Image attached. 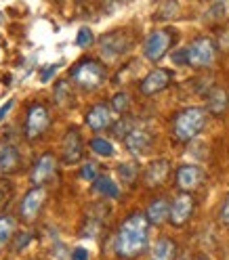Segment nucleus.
Masks as SVG:
<instances>
[{
    "instance_id": "f257e3e1",
    "label": "nucleus",
    "mask_w": 229,
    "mask_h": 260,
    "mask_svg": "<svg viewBox=\"0 0 229 260\" xmlns=\"http://www.w3.org/2000/svg\"><path fill=\"white\" fill-rule=\"evenodd\" d=\"M150 220L141 212H133L128 214L113 239V252L122 260H133L137 256H141L143 252H147L150 246Z\"/></svg>"
},
{
    "instance_id": "f03ea898",
    "label": "nucleus",
    "mask_w": 229,
    "mask_h": 260,
    "mask_svg": "<svg viewBox=\"0 0 229 260\" xmlns=\"http://www.w3.org/2000/svg\"><path fill=\"white\" fill-rule=\"evenodd\" d=\"M208 111L206 107H185L173 118V137L179 143H189L206 128Z\"/></svg>"
},
{
    "instance_id": "7ed1b4c3",
    "label": "nucleus",
    "mask_w": 229,
    "mask_h": 260,
    "mask_svg": "<svg viewBox=\"0 0 229 260\" xmlns=\"http://www.w3.org/2000/svg\"><path fill=\"white\" fill-rule=\"evenodd\" d=\"M70 78L72 82L84 92H93L97 90L107 78V72H105V65L97 59H82L78 61L72 72H70Z\"/></svg>"
},
{
    "instance_id": "20e7f679",
    "label": "nucleus",
    "mask_w": 229,
    "mask_h": 260,
    "mask_svg": "<svg viewBox=\"0 0 229 260\" xmlns=\"http://www.w3.org/2000/svg\"><path fill=\"white\" fill-rule=\"evenodd\" d=\"M219 55V46L210 36H198L189 42V46L185 48V57H187V65L193 70H206L210 65H215Z\"/></svg>"
},
{
    "instance_id": "39448f33",
    "label": "nucleus",
    "mask_w": 229,
    "mask_h": 260,
    "mask_svg": "<svg viewBox=\"0 0 229 260\" xmlns=\"http://www.w3.org/2000/svg\"><path fill=\"white\" fill-rule=\"evenodd\" d=\"M177 42V31L173 29H156L143 42V55L147 61L152 63H160L168 55V51Z\"/></svg>"
},
{
    "instance_id": "423d86ee",
    "label": "nucleus",
    "mask_w": 229,
    "mask_h": 260,
    "mask_svg": "<svg viewBox=\"0 0 229 260\" xmlns=\"http://www.w3.org/2000/svg\"><path fill=\"white\" fill-rule=\"evenodd\" d=\"M51 126V113H48L46 105L42 103H32L25 116V126H23V135L27 141H36L40 139L46 128Z\"/></svg>"
},
{
    "instance_id": "0eeeda50",
    "label": "nucleus",
    "mask_w": 229,
    "mask_h": 260,
    "mask_svg": "<svg viewBox=\"0 0 229 260\" xmlns=\"http://www.w3.org/2000/svg\"><path fill=\"white\" fill-rule=\"evenodd\" d=\"M133 46V38L130 34H126L124 29H113L107 31L99 38V48H101V55L105 59H118L122 55H126Z\"/></svg>"
},
{
    "instance_id": "6e6552de",
    "label": "nucleus",
    "mask_w": 229,
    "mask_h": 260,
    "mask_svg": "<svg viewBox=\"0 0 229 260\" xmlns=\"http://www.w3.org/2000/svg\"><path fill=\"white\" fill-rule=\"evenodd\" d=\"M46 204V189L42 185H34L25 195L19 204V218L23 222H32L36 220L38 214L42 212V208Z\"/></svg>"
},
{
    "instance_id": "1a4fd4ad",
    "label": "nucleus",
    "mask_w": 229,
    "mask_h": 260,
    "mask_svg": "<svg viewBox=\"0 0 229 260\" xmlns=\"http://www.w3.org/2000/svg\"><path fill=\"white\" fill-rule=\"evenodd\" d=\"M84 155V145H82V137H80V130L76 126L68 128L63 141H61V159L63 164L74 166L78 164L80 159Z\"/></svg>"
},
{
    "instance_id": "9d476101",
    "label": "nucleus",
    "mask_w": 229,
    "mask_h": 260,
    "mask_svg": "<svg viewBox=\"0 0 229 260\" xmlns=\"http://www.w3.org/2000/svg\"><path fill=\"white\" fill-rule=\"evenodd\" d=\"M195 212V200L191 193H179L170 204V218L168 222L173 226H185Z\"/></svg>"
},
{
    "instance_id": "9b49d317",
    "label": "nucleus",
    "mask_w": 229,
    "mask_h": 260,
    "mask_svg": "<svg viewBox=\"0 0 229 260\" xmlns=\"http://www.w3.org/2000/svg\"><path fill=\"white\" fill-rule=\"evenodd\" d=\"M202 183H204V170L195 164H183L175 172V185L183 193H193L195 189L202 187Z\"/></svg>"
},
{
    "instance_id": "f8f14e48",
    "label": "nucleus",
    "mask_w": 229,
    "mask_h": 260,
    "mask_svg": "<svg viewBox=\"0 0 229 260\" xmlns=\"http://www.w3.org/2000/svg\"><path fill=\"white\" fill-rule=\"evenodd\" d=\"M170 84H173V72L164 68H156L139 82V92L145 96H154L162 90H166Z\"/></svg>"
},
{
    "instance_id": "ddd939ff",
    "label": "nucleus",
    "mask_w": 229,
    "mask_h": 260,
    "mask_svg": "<svg viewBox=\"0 0 229 260\" xmlns=\"http://www.w3.org/2000/svg\"><path fill=\"white\" fill-rule=\"evenodd\" d=\"M84 122L91 130H95V133H101V130H107L113 126V122H116V118H113V109L105 103H97L93 105L87 116H84Z\"/></svg>"
},
{
    "instance_id": "4468645a",
    "label": "nucleus",
    "mask_w": 229,
    "mask_h": 260,
    "mask_svg": "<svg viewBox=\"0 0 229 260\" xmlns=\"http://www.w3.org/2000/svg\"><path fill=\"white\" fill-rule=\"evenodd\" d=\"M122 141H124V147L133 155H145V153H150L154 145V135L145 128H133Z\"/></svg>"
},
{
    "instance_id": "2eb2a0df",
    "label": "nucleus",
    "mask_w": 229,
    "mask_h": 260,
    "mask_svg": "<svg viewBox=\"0 0 229 260\" xmlns=\"http://www.w3.org/2000/svg\"><path fill=\"white\" fill-rule=\"evenodd\" d=\"M168 176H170V159L158 157V159H154L152 164L145 168V172H143V183H145V187L156 189V187L164 185Z\"/></svg>"
},
{
    "instance_id": "dca6fc26",
    "label": "nucleus",
    "mask_w": 229,
    "mask_h": 260,
    "mask_svg": "<svg viewBox=\"0 0 229 260\" xmlns=\"http://www.w3.org/2000/svg\"><path fill=\"white\" fill-rule=\"evenodd\" d=\"M57 170V159L53 153H42L38 159H36V164L32 166V172H30V181L34 183V185H44L48 178H53Z\"/></svg>"
},
{
    "instance_id": "f3484780",
    "label": "nucleus",
    "mask_w": 229,
    "mask_h": 260,
    "mask_svg": "<svg viewBox=\"0 0 229 260\" xmlns=\"http://www.w3.org/2000/svg\"><path fill=\"white\" fill-rule=\"evenodd\" d=\"M145 216H147V220H150V224H154V226H160V224L168 222V218H170V202L166 198L152 200L150 206H147V210H145Z\"/></svg>"
},
{
    "instance_id": "a211bd4d",
    "label": "nucleus",
    "mask_w": 229,
    "mask_h": 260,
    "mask_svg": "<svg viewBox=\"0 0 229 260\" xmlns=\"http://www.w3.org/2000/svg\"><path fill=\"white\" fill-rule=\"evenodd\" d=\"M227 109H229V92L221 86L212 88L206 96V111L210 116H221Z\"/></svg>"
},
{
    "instance_id": "6ab92c4d",
    "label": "nucleus",
    "mask_w": 229,
    "mask_h": 260,
    "mask_svg": "<svg viewBox=\"0 0 229 260\" xmlns=\"http://www.w3.org/2000/svg\"><path fill=\"white\" fill-rule=\"evenodd\" d=\"M21 168V155L15 145H5L3 157H0V174H13Z\"/></svg>"
},
{
    "instance_id": "aec40b11",
    "label": "nucleus",
    "mask_w": 229,
    "mask_h": 260,
    "mask_svg": "<svg viewBox=\"0 0 229 260\" xmlns=\"http://www.w3.org/2000/svg\"><path fill=\"white\" fill-rule=\"evenodd\" d=\"M175 258H177V243L168 237H160L154 243L150 260H175Z\"/></svg>"
},
{
    "instance_id": "412c9836",
    "label": "nucleus",
    "mask_w": 229,
    "mask_h": 260,
    "mask_svg": "<svg viewBox=\"0 0 229 260\" xmlns=\"http://www.w3.org/2000/svg\"><path fill=\"white\" fill-rule=\"evenodd\" d=\"M93 189L99 193V195H103V198H107V200H116L118 195H120V187L111 181L109 176H97V181L93 183Z\"/></svg>"
},
{
    "instance_id": "4be33fe9",
    "label": "nucleus",
    "mask_w": 229,
    "mask_h": 260,
    "mask_svg": "<svg viewBox=\"0 0 229 260\" xmlns=\"http://www.w3.org/2000/svg\"><path fill=\"white\" fill-rule=\"evenodd\" d=\"M15 237V218L9 214H0V250H5Z\"/></svg>"
},
{
    "instance_id": "5701e85b",
    "label": "nucleus",
    "mask_w": 229,
    "mask_h": 260,
    "mask_svg": "<svg viewBox=\"0 0 229 260\" xmlns=\"http://www.w3.org/2000/svg\"><path fill=\"white\" fill-rule=\"evenodd\" d=\"M118 176H120V181L124 185H133L137 181V176H139V166L135 164V161H124V164L118 166Z\"/></svg>"
},
{
    "instance_id": "b1692460",
    "label": "nucleus",
    "mask_w": 229,
    "mask_h": 260,
    "mask_svg": "<svg viewBox=\"0 0 229 260\" xmlns=\"http://www.w3.org/2000/svg\"><path fill=\"white\" fill-rule=\"evenodd\" d=\"M109 107L116 111V113H120V116H124V113H128V109H130V94L128 92H116L111 96V101H109Z\"/></svg>"
},
{
    "instance_id": "393cba45",
    "label": "nucleus",
    "mask_w": 229,
    "mask_h": 260,
    "mask_svg": "<svg viewBox=\"0 0 229 260\" xmlns=\"http://www.w3.org/2000/svg\"><path fill=\"white\" fill-rule=\"evenodd\" d=\"M91 151L101 155V157H111L113 155V145L107 141V139H101V137H95L91 141Z\"/></svg>"
},
{
    "instance_id": "a878e982",
    "label": "nucleus",
    "mask_w": 229,
    "mask_h": 260,
    "mask_svg": "<svg viewBox=\"0 0 229 260\" xmlns=\"http://www.w3.org/2000/svg\"><path fill=\"white\" fill-rule=\"evenodd\" d=\"M55 101H57L59 105L72 103V88H70V84L65 82V80H61V82L55 84Z\"/></svg>"
},
{
    "instance_id": "bb28decb",
    "label": "nucleus",
    "mask_w": 229,
    "mask_h": 260,
    "mask_svg": "<svg viewBox=\"0 0 229 260\" xmlns=\"http://www.w3.org/2000/svg\"><path fill=\"white\" fill-rule=\"evenodd\" d=\"M227 13H229V0H215L210 11H206V19H223Z\"/></svg>"
},
{
    "instance_id": "cd10ccee",
    "label": "nucleus",
    "mask_w": 229,
    "mask_h": 260,
    "mask_svg": "<svg viewBox=\"0 0 229 260\" xmlns=\"http://www.w3.org/2000/svg\"><path fill=\"white\" fill-rule=\"evenodd\" d=\"M97 176H99V166L95 161H84L82 168H80V178H84L89 183H95Z\"/></svg>"
},
{
    "instance_id": "c85d7f7f",
    "label": "nucleus",
    "mask_w": 229,
    "mask_h": 260,
    "mask_svg": "<svg viewBox=\"0 0 229 260\" xmlns=\"http://www.w3.org/2000/svg\"><path fill=\"white\" fill-rule=\"evenodd\" d=\"M135 126H133V122H130L128 118H120L118 122H113V126H111V130H113V135H116L118 139H124L130 130H133Z\"/></svg>"
},
{
    "instance_id": "c756f323",
    "label": "nucleus",
    "mask_w": 229,
    "mask_h": 260,
    "mask_svg": "<svg viewBox=\"0 0 229 260\" xmlns=\"http://www.w3.org/2000/svg\"><path fill=\"white\" fill-rule=\"evenodd\" d=\"M93 42H95V36H93L91 27H80V29H78V36H76V44H78L80 48H87V46H91Z\"/></svg>"
},
{
    "instance_id": "7c9ffc66",
    "label": "nucleus",
    "mask_w": 229,
    "mask_h": 260,
    "mask_svg": "<svg viewBox=\"0 0 229 260\" xmlns=\"http://www.w3.org/2000/svg\"><path fill=\"white\" fill-rule=\"evenodd\" d=\"M30 233H17L15 235V243H13V252H21L27 243H30Z\"/></svg>"
},
{
    "instance_id": "2f4dec72",
    "label": "nucleus",
    "mask_w": 229,
    "mask_h": 260,
    "mask_svg": "<svg viewBox=\"0 0 229 260\" xmlns=\"http://www.w3.org/2000/svg\"><path fill=\"white\" fill-rule=\"evenodd\" d=\"M219 222L225 224V226H229V195L223 200V204L219 208Z\"/></svg>"
},
{
    "instance_id": "473e14b6",
    "label": "nucleus",
    "mask_w": 229,
    "mask_h": 260,
    "mask_svg": "<svg viewBox=\"0 0 229 260\" xmlns=\"http://www.w3.org/2000/svg\"><path fill=\"white\" fill-rule=\"evenodd\" d=\"M57 68H59V63H55V65H46V68L42 70V74H40V82H48V80L55 76Z\"/></svg>"
},
{
    "instance_id": "72a5a7b5",
    "label": "nucleus",
    "mask_w": 229,
    "mask_h": 260,
    "mask_svg": "<svg viewBox=\"0 0 229 260\" xmlns=\"http://www.w3.org/2000/svg\"><path fill=\"white\" fill-rule=\"evenodd\" d=\"M72 260H89V250L87 248H74Z\"/></svg>"
},
{
    "instance_id": "f704fd0d",
    "label": "nucleus",
    "mask_w": 229,
    "mask_h": 260,
    "mask_svg": "<svg viewBox=\"0 0 229 260\" xmlns=\"http://www.w3.org/2000/svg\"><path fill=\"white\" fill-rule=\"evenodd\" d=\"M11 107H13V99H9V101L5 103V107H0V120H3V118L7 116V113L11 111Z\"/></svg>"
},
{
    "instance_id": "c9c22d12",
    "label": "nucleus",
    "mask_w": 229,
    "mask_h": 260,
    "mask_svg": "<svg viewBox=\"0 0 229 260\" xmlns=\"http://www.w3.org/2000/svg\"><path fill=\"white\" fill-rule=\"evenodd\" d=\"M5 145H7V143H3V141H0V157H3V151H5Z\"/></svg>"
},
{
    "instance_id": "e433bc0d",
    "label": "nucleus",
    "mask_w": 229,
    "mask_h": 260,
    "mask_svg": "<svg viewBox=\"0 0 229 260\" xmlns=\"http://www.w3.org/2000/svg\"><path fill=\"white\" fill-rule=\"evenodd\" d=\"M195 260H210V258H208L206 254H200V256H198V258H195Z\"/></svg>"
},
{
    "instance_id": "4c0bfd02",
    "label": "nucleus",
    "mask_w": 229,
    "mask_h": 260,
    "mask_svg": "<svg viewBox=\"0 0 229 260\" xmlns=\"http://www.w3.org/2000/svg\"><path fill=\"white\" fill-rule=\"evenodd\" d=\"M0 23H3V15H0Z\"/></svg>"
},
{
    "instance_id": "58836bf2",
    "label": "nucleus",
    "mask_w": 229,
    "mask_h": 260,
    "mask_svg": "<svg viewBox=\"0 0 229 260\" xmlns=\"http://www.w3.org/2000/svg\"><path fill=\"white\" fill-rule=\"evenodd\" d=\"M0 212H3V208H0Z\"/></svg>"
}]
</instances>
